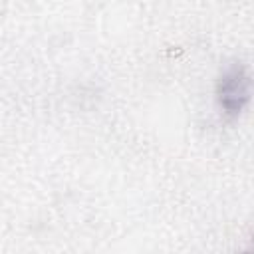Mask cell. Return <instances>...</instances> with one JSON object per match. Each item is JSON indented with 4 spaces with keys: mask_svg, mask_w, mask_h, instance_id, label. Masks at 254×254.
<instances>
[{
    "mask_svg": "<svg viewBox=\"0 0 254 254\" xmlns=\"http://www.w3.org/2000/svg\"><path fill=\"white\" fill-rule=\"evenodd\" d=\"M216 97L220 107L228 115L240 113L250 99V75L246 67L242 65L228 67L216 83Z\"/></svg>",
    "mask_w": 254,
    "mask_h": 254,
    "instance_id": "6da1fadb",
    "label": "cell"
}]
</instances>
